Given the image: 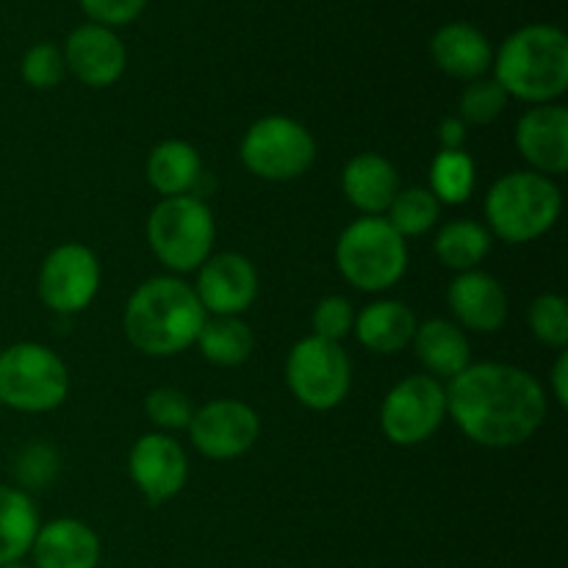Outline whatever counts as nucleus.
Listing matches in <instances>:
<instances>
[{
	"label": "nucleus",
	"mask_w": 568,
	"mask_h": 568,
	"mask_svg": "<svg viewBox=\"0 0 568 568\" xmlns=\"http://www.w3.org/2000/svg\"><path fill=\"white\" fill-rule=\"evenodd\" d=\"M447 416L469 442L510 449L530 442L547 419V394L530 375L510 364H469L447 381Z\"/></svg>",
	"instance_id": "f257e3e1"
},
{
	"label": "nucleus",
	"mask_w": 568,
	"mask_h": 568,
	"mask_svg": "<svg viewBox=\"0 0 568 568\" xmlns=\"http://www.w3.org/2000/svg\"><path fill=\"white\" fill-rule=\"evenodd\" d=\"M205 316L209 314L186 281L159 275L144 281L131 294L122 314V327L139 353L150 358H170L197 342Z\"/></svg>",
	"instance_id": "f03ea898"
},
{
	"label": "nucleus",
	"mask_w": 568,
	"mask_h": 568,
	"mask_svg": "<svg viewBox=\"0 0 568 568\" xmlns=\"http://www.w3.org/2000/svg\"><path fill=\"white\" fill-rule=\"evenodd\" d=\"M494 81L508 98L544 105L568 89V37L558 26L532 22L519 28L494 53Z\"/></svg>",
	"instance_id": "7ed1b4c3"
},
{
	"label": "nucleus",
	"mask_w": 568,
	"mask_h": 568,
	"mask_svg": "<svg viewBox=\"0 0 568 568\" xmlns=\"http://www.w3.org/2000/svg\"><path fill=\"white\" fill-rule=\"evenodd\" d=\"M564 211V197L552 178L538 172H510L486 194V220L491 236L508 244H527L555 227Z\"/></svg>",
	"instance_id": "20e7f679"
},
{
	"label": "nucleus",
	"mask_w": 568,
	"mask_h": 568,
	"mask_svg": "<svg viewBox=\"0 0 568 568\" xmlns=\"http://www.w3.org/2000/svg\"><path fill=\"white\" fill-rule=\"evenodd\" d=\"M336 266L358 292H386L408 270V242L388 225L386 216H361L338 236Z\"/></svg>",
	"instance_id": "39448f33"
},
{
	"label": "nucleus",
	"mask_w": 568,
	"mask_h": 568,
	"mask_svg": "<svg viewBox=\"0 0 568 568\" xmlns=\"http://www.w3.org/2000/svg\"><path fill=\"white\" fill-rule=\"evenodd\" d=\"M214 214L200 197H192V194L164 197L150 211L148 242L166 270H200L214 255Z\"/></svg>",
	"instance_id": "423d86ee"
},
{
	"label": "nucleus",
	"mask_w": 568,
	"mask_h": 568,
	"mask_svg": "<svg viewBox=\"0 0 568 568\" xmlns=\"http://www.w3.org/2000/svg\"><path fill=\"white\" fill-rule=\"evenodd\" d=\"M70 392V375L59 353L37 342L0 349V405L22 414L59 408Z\"/></svg>",
	"instance_id": "0eeeda50"
},
{
	"label": "nucleus",
	"mask_w": 568,
	"mask_h": 568,
	"mask_svg": "<svg viewBox=\"0 0 568 568\" xmlns=\"http://www.w3.org/2000/svg\"><path fill=\"white\" fill-rule=\"evenodd\" d=\"M239 155L247 172L261 181L288 183L311 170L316 159V142L303 122L270 114L247 128Z\"/></svg>",
	"instance_id": "6e6552de"
},
{
	"label": "nucleus",
	"mask_w": 568,
	"mask_h": 568,
	"mask_svg": "<svg viewBox=\"0 0 568 568\" xmlns=\"http://www.w3.org/2000/svg\"><path fill=\"white\" fill-rule=\"evenodd\" d=\"M286 383L300 405L333 410L347 399L353 369L342 344L325 338H300L286 358Z\"/></svg>",
	"instance_id": "1a4fd4ad"
},
{
	"label": "nucleus",
	"mask_w": 568,
	"mask_h": 568,
	"mask_svg": "<svg viewBox=\"0 0 568 568\" xmlns=\"http://www.w3.org/2000/svg\"><path fill=\"white\" fill-rule=\"evenodd\" d=\"M447 419V388L433 375H410L386 394L381 430L397 447H416L436 436Z\"/></svg>",
	"instance_id": "9d476101"
},
{
	"label": "nucleus",
	"mask_w": 568,
	"mask_h": 568,
	"mask_svg": "<svg viewBox=\"0 0 568 568\" xmlns=\"http://www.w3.org/2000/svg\"><path fill=\"white\" fill-rule=\"evenodd\" d=\"M100 288V261L83 244H59L39 266L37 292L53 314H81L92 305Z\"/></svg>",
	"instance_id": "9b49d317"
},
{
	"label": "nucleus",
	"mask_w": 568,
	"mask_h": 568,
	"mask_svg": "<svg viewBox=\"0 0 568 568\" xmlns=\"http://www.w3.org/2000/svg\"><path fill=\"white\" fill-rule=\"evenodd\" d=\"M186 430L200 455L211 460H233L255 447L261 419L253 405L242 399H214L194 410Z\"/></svg>",
	"instance_id": "f8f14e48"
},
{
	"label": "nucleus",
	"mask_w": 568,
	"mask_h": 568,
	"mask_svg": "<svg viewBox=\"0 0 568 568\" xmlns=\"http://www.w3.org/2000/svg\"><path fill=\"white\" fill-rule=\"evenodd\" d=\"M133 486L148 503L161 505L178 497L189 480L186 449L170 433H144L128 455Z\"/></svg>",
	"instance_id": "ddd939ff"
},
{
	"label": "nucleus",
	"mask_w": 568,
	"mask_h": 568,
	"mask_svg": "<svg viewBox=\"0 0 568 568\" xmlns=\"http://www.w3.org/2000/svg\"><path fill=\"white\" fill-rule=\"evenodd\" d=\"M258 272L239 253H216L197 270L200 305L211 316H242L258 297Z\"/></svg>",
	"instance_id": "4468645a"
},
{
	"label": "nucleus",
	"mask_w": 568,
	"mask_h": 568,
	"mask_svg": "<svg viewBox=\"0 0 568 568\" xmlns=\"http://www.w3.org/2000/svg\"><path fill=\"white\" fill-rule=\"evenodd\" d=\"M516 150L532 172L558 178L568 170V109L560 103L532 105L516 122Z\"/></svg>",
	"instance_id": "2eb2a0df"
},
{
	"label": "nucleus",
	"mask_w": 568,
	"mask_h": 568,
	"mask_svg": "<svg viewBox=\"0 0 568 568\" xmlns=\"http://www.w3.org/2000/svg\"><path fill=\"white\" fill-rule=\"evenodd\" d=\"M61 53H64L67 70L89 89H105L116 83L128 64V50L122 39L111 28L94 26V22L78 26L67 37Z\"/></svg>",
	"instance_id": "dca6fc26"
},
{
	"label": "nucleus",
	"mask_w": 568,
	"mask_h": 568,
	"mask_svg": "<svg viewBox=\"0 0 568 568\" xmlns=\"http://www.w3.org/2000/svg\"><path fill=\"white\" fill-rule=\"evenodd\" d=\"M455 325L475 333H494L508 320V294L503 283L483 270L460 272L447 288Z\"/></svg>",
	"instance_id": "f3484780"
},
{
	"label": "nucleus",
	"mask_w": 568,
	"mask_h": 568,
	"mask_svg": "<svg viewBox=\"0 0 568 568\" xmlns=\"http://www.w3.org/2000/svg\"><path fill=\"white\" fill-rule=\"evenodd\" d=\"M103 544L98 532L78 519H53L33 538V568H98Z\"/></svg>",
	"instance_id": "a211bd4d"
},
{
	"label": "nucleus",
	"mask_w": 568,
	"mask_h": 568,
	"mask_svg": "<svg viewBox=\"0 0 568 568\" xmlns=\"http://www.w3.org/2000/svg\"><path fill=\"white\" fill-rule=\"evenodd\" d=\"M430 55L438 70L458 81H477L494 64V48L471 22H447L430 39Z\"/></svg>",
	"instance_id": "6ab92c4d"
},
{
	"label": "nucleus",
	"mask_w": 568,
	"mask_h": 568,
	"mask_svg": "<svg viewBox=\"0 0 568 568\" xmlns=\"http://www.w3.org/2000/svg\"><path fill=\"white\" fill-rule=\"evenodd\" d=\"M344 197L364 216H383L399 192L397 166L381 153H358L342 172Z\"/></svg>",
	"instance_id": "aec40b11"
},
{
	"label": "nucleus",
	"mask_w": 568,
	"mask_h": 568,
	"mask_svg": "<svg viewBox=\"0 0 568 568\" xmlns=\"http://www.w3.org/2000/svg\"><path fill=\"white\" fill-rule=\"evenodd\" d=\"M416 314L399 300H377L355 314L353 333L366 349L377 355H397L414 344Z\"/></svg>",
	"instance_id": "412c9836"
},
{
	"label": "nucleus",
	"mask_w": 568,
	"mask_h": 568,
	"mask_svg": "<svg viewBox=\"0 0 568 568\" xmlns=\"http://www.w3.org/2000/svg\"><path fill=\"white\" fill-rule=\"evenodd\" d=\"M414 349L436 381H453L471 364L469 338L449 320H427L416 327Z\"/></svg>",
	"instance_id": "4be33fe9"
},
{
	"label": "nucleus",
	"mask_w": 568,
	"mask_h": 568,
	"mask_svg": "<svg viewBox=\"0 0 568 568\" xmlns=\"http://www.w3.org/2000/svg\"><path fill=\"white\" fill-rule=\"evenodd\" d=\"M148 183L161 197H181L197 186L203 175V159L197 148L183 139H164L148 155Z\"/></svg>",
	"instance_id": "5701e85b"
},
{
	"label": "nucleus",
	"mask_w": 568,
	"mask_h": 568,
	"mask_svg": "<svg viewBox=\"0 0 568 568\" xmlns=\"http://www.w3.org/2000/svg\"><path fill=\"white\" fill-rule=\"evenodd\" d=\"M39 527L33 499L22 488L0 486V566L20 564L31 555Z\"/></svg>",
	"instance_id": "b1692460"
},
{
	"label": "nucleus",
	"mask_w": 568,
	"mask_h": 568,
	"mask_svg": "<svg viewBox=\"0 0 568 568\" xmlns=\"http://www.w3.org/2000/svg\"><path fill=\"white\" fill-rule=\"evenodd\" d=\"M494 236L488 233V227H483L475 220H455L447 222L442 231L436 233V242H433V253L442 261L447 270L453 272H471L486 261V255L491 253Z\"/></svg>",
	"instance_id": "393cba45"
},
{
	"label": "nucleus",
	"mask_w": 568,
	"mask_h": 568,
	"mask_svg": "<svg viewBox=\"0 0 568 568\" xmlns=\"http://www.w3.org/2000/svg\"><path fill=\"white\" fill-rule=\"evenodd\" d=\"M214 366H242L253 355L255 336L242 316H205L194 342Z\"/></svg>",
	"instance_id": "a878e982"
},
{
	"label": "nucleus",
	"mask_w": 568,
	"mask_h": 568,
	"mask_svg": "<svg viewBox=\"0 0 568 568\" xmlns=\"http://www.w3.org/2000/svg\"><path fill=\"white\" fill-rule=\"evenodd\" d=\"M477 166L466 150H442L430 166V192L438 203L460 205L471 197Z\"/></svg>",
	"instance_id": "bb28decb"
},
{
	"label": "nucleus",
	"mask_w": 568,
	"mask_h": 568,
	"mask_svg": "<svg viewBox=\"0 0 568 568\" xmlns=\"http://www.w3.org/2000/svg\"><path fill=\"white\" fill-rule=\"evenodd\" d=\"M438 216H442V203L433 197L430 189H399L394 203L388 205L386 222L399 233L403 239L422 236L430 227H436Z\"/></svg>",
	"instance_id": "cd10ccee"
},
{
	"label": "nucleus",
	"mask_w": 568,
	"mask_h": 568,
	"mask_svg": "<svg viewBox=\"0 0 568 568\" xmlns=\"http://www.w3.org/2000/svg\"><path fill=\"white\" fill-rule=\"evenodd\" d=\"M508 94L499 87L494 78H477L469 81V87L464 89L458 100V120L469 125H491L505 109H508Z\"/></svg>",
	"instance_id": "c85d7f7f"
},
{
	"label": "nucleus",
	"mask_w": 568,
	"mask_h": 568,
	"mask_svg": "<svg viewBox=\"0 0 568 568\" xmlns=\"http://www.w3.org/2000/svg\"><path fill=\"white\" fill-rule=\"evenodd\" d=\"M530 331L544 347L566 349L568 344V305L560 294H541L530 305Z\"/></svg>",
	"instance_id": "c756f323"
},
{
	"label": "nucleus",
	"mask_w": 568,
	"mask_h": 568,
	"mask_svg": "<svg viewBox=\"0 0 568 568\" xmlns=\"http://www.w3.org/2000/svg\"><path fill=\"white\" fill-rule=\"evenodd\" d=\"M20 75L33 89H53L64 81L67 64L64 53L53 42H37L26 50L20 64Z\"/></svg>",
	"instance_id": "7c9ffc66"
},
{
	"label": "nucleus",
	"mask_w": 568,
	"mask_h": 568,
	"mask_svg": "<svg viewBox=\"0 0 568 568\" xmlns=\"http://www.w3.org/2000/svg\"><path fill=\"white\" fill-rule=\"evenodd\" d=\"M144 410H148L150 422L164 433L186 430L194 414L186 394H183L181 388H172V386L153 388V392L148 394V399H144Z\"/></svg>",
	"instance_id": "2f4dec72"
},
{
	"label": "nucleus",
	"mask_w": 568,
	"mask_h": 568,
	"mask_svg": "<svg viewBox=\"0 0 568 568\" xmlns=\"http://www.w3.org/2000/svg\"><path fill=\"white\" fill-rule=\"evenodd\" d=\"M311 325H314V336L325 338V342L342 344V338H347L353 333L355 325V308L347 297L342 294H331V297H322L316 303L314 316H311Z\"/></svg>",
	"instance_id": "473e14b6"
},
{
	"label": "nucleus",
	"mask_w": 568,
	"mask_h": 568,
	"mask_svg": "<svg viewBox=\"0 0 568 568\" xmlns=\"http://www.w3.org/2000/svg\"><path fill=\"white\" fill-rule=\"evenodd\" d=\"M59 471V455L48 444H28L14 460V477L26 488H44Z\"/></svg>",
	"instance_id": "72a5a7b5"
},
{
	"label": "nucleus",
	"mask_w": 568,
	"mask_h": 568,
	"mask_svg": "<svg viewBox=\"0 0 568 568\" xmlns=\"http://www.w3.org/2000/svg\"><path fill=\"white\" fill-rule=\"evenodd\" d=\"M78 3L94 26L103 28L128 26L148 9V0H78Z\"/></svg>",
	"instance_id": "f704fd0d"
},
{
	"label": "nucleus",
	"mask_w": 568,
	"mask_h": 568,
	"mask_svg": "<svg viewBox=\"0 0 568 568\" xmlns=\"http://www.w3.org/2000/svg\"><path fill=\"white\" fill-rule=\"evenodd\" d=\"M438 142L442 150H464L466 142V125L458 116H444L442 125H438Z\"/></svg>",
	"instance_id": "c9c22d12"
},
{
	"label": "nucleus",
	"mask_w": 568,
	"mask_h": 568,
	"mask_svg": "<svg viewBox=\"0 0 568 568\" xmlns=\"http://www.w3.org/2000/svg\"><path fill=\"white\" fill-rule=\"evenodd\" d=\"M549 381H552V394L555 399H558L560 408H568V353L566 349H560L558 353V361H555Z\"/></svg>",
	"instance_id": "e433bc0d"
},
{
	"label": "nucleus",
	"mask_w": 568,
	"mask_h": 568,
	"mask_svg": "<svg viewBox=\"0 0 568 568\" xmlns=\"http://www.w3.org/2000/svg\"><path fill=\"white\" fill-rule=\"evenodd\" d=\"M0 568H33V566H22V564H11V566H0Z\"/></svg>",
	"instance_id": "4c0bfd02"
}]
</instances>
